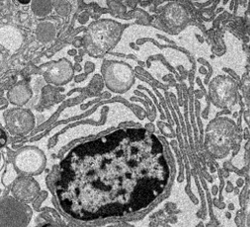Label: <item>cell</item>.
<instances>
[{
	"instance_id": "12",
	"label": "cell",
	"mask_w": 250,
	"mask_h": 227,
	"mask_svg": "<svg viewBox=\"0 0 250 227\" xmlns=\"http://www.w3.org/2000/svg\"><path fill=\"white\" fill-rule=\"evenodd\" d=\"M165 17H166V20H167L169 23L178 26L185 20L186 13L182 6L173 3L166 9Z\"/></svg>"
},
{
	"instance_id": "9",
	"label": "cell",
	"mask_w": 250,
	"mask_h": 227,
	"mask_svg": "<svg viewBox=\"0 0 250 227\" xmlns=\"http://www.w3.org/2000/svg\"><path fill=\"white\" fill-rule=\"evenodd\" d=\"M24 38L22 33L13 26L0 28V44L8 51L15 52L20 49Z\"/></svg>"
},
{
	"instance_id": "6",
	"label": "cell",
	"mask_w": 250,
	"mask_h": 227,
	"mask_svg": "<svg viewBox=\"0 0 250 227\" xmlns=\"http://www.w3.org/2000/svg\"><path fill=\"white\" fill-rule=\"evenodd\" d=\"M6 128L12 135H25L35 125L33 114L25 109H14L5 115Z\"/></svg>"
},
{
	"instance_id": "5",
	"label": "cell",
	"mask_w": 250,
	"mask_h": 227,
	"mask_svg": "<svg viewBox=\"0 0 250 227\" xmlns=\"http://www.w3.org/2000/svg\"><path fill=\"white\" fill-rule=\"evenodd\" d=\"M46 158L44 153L36 147H27L17 153L15 167L22 173L35 175L44 169Z\"/></svg>"
},
{
	"instance_id": "13",
	"label": "cell",
	"mask_w": 250,
	"mask_h": 227,
	"mask_svg": "<svg viewBox=\"0 0 250 227\" xmlns=\"http://www.w3.org/2000/svg\"><path fill=\"white\" fill-rule=\"evenodd\" d=\"M53 8V0H32L31 2V9L38 17L48 16Z\"/></svg>"
},
{
	"instance_id": "1",
	"label": "cell",
	"mask_w": 250,
	"mask_h": 227,
	"mask_svg": "<svg viewBox=\"0 0 250 227\" xmlns=\"http://www.w3.org/2000/svg\"><path fill=\"white\" fill-rule=\"evenodd\" d=\"M164 148L145 128H122L73 147L60 165L56 195L74 219L121 217L147 208L166 190Z\"/></svg>"
},
{
	"instance_id": "16",
	"label": "cell",
	"mask_w": 250,
	"mask_h": 227,
	"mask_svg": "<svg viewBox=\"0 0 250 227\" xmlns=\"http://www.w3.org/2000/svg\"><path fill=\"white\" fill-rule=\"evenodd\" d=\"M85 3H91V2H96L100 4L101 6H105V0H83Z\"/></svg>"
},
{
	"instance_id": "3",
	"label": "cell",
	"mask_w": 250,
	"mask_h": 227,
	"mask_svg": "<svg viewBox=\"0 0 250 227\" xmlns=\"http://www.w3.org/2000/svg\"><path fill=\"white\" fill-rule=\"evenodd\" d=\"M32 217L31 208L16 199L6 198L0 202V226H27Z\"/></svg>"
},
{
	"instance_id": "11",
	"label": "cell",
	"mask_w": 250,
	"mask_h": 227,
	"mask_svg": "<svg viewBox=\"0 0 250 227\" xmlns=\"http://www.w3.org/2000/svg\"><path fill=\"white\" fill-rule=\"evenodd\" d=\"M37 39L42 42H50L57 36L56 25L51 21H42L36 29Z\"/></svg>"
},
{
	"instance_id": "14",
	"label": "cell",
	"mask_w": 250,
	"mask_h": 227,
	"mask_svg": "<svg viewBox=\"0 0 250 227\" xmlns=\"http://www.w3.org/2000/svg\"><path fill=\"white\" fill-rule=\"evenodd\" d=\"M55 10L61 16H68L71 12V4L68 0H53Z\"/></svg>"
},
{
	"instance_id": "17",
	"label": "cell",
	"mask_w": 250,
	"mask_h": 227,
	"mask_svg": "<svg viewBox=\"0 0 250 227\" xmlns=\"http://www.w3.org/2000/svg\"><path fill=\"white\" fill-rule=\"evenodd\" d=\"M18 1H19L21 4H28L29 2H31V0H18Z\"/></svg>"
},
{
	"instance_id": "15",
	"label": "cell",
	"mask_w": 250,
	"mask_h": 227,
	"mask_svg": "<svg viewBox=\"0 0 250 227\" xmlns=\"http://www.w3.org/2000/svg\"><path fill=\"white\" fill-rule=\"evenodd\" d=\"M7 144V134L6 132L0 128V148H2Z\"/></svg>"
},
{
	"instance_id": "4",
	"label": "cell",
	"mask_w": 250,
	"mask_h": 227,
	"mask_svg": "<svg viewBox=\"0 0 250 227\" xmlns=\"http://www.w3.org/2000/svg\"><path fill=\"white\" fill-rule=\"evenodd\" d=\"M104 79L113 91H124L132 84L133 71L125 63L108 62L104 67Z\"/></svg>"
},
{
	"instance_id": "10",
	"label": "cell",
	"mask_w": 250,
	"mask_h": 227,
	"mask_svg": "<svg viewBox=\"0 0 250 227\" xmlns=\"http://www.w3.org/2000/svg\"><path fill=\"white\" fill-rule=\"evenodd\" d=\"M8 100L14 105H24L32 97L31 89L25 84H18L14 86L7 94Z\"/></svg>"
},
{
	"instance_id": "7",
	"label": "cell",
	"mask_w": 250,
	"mask_h": 227,
	"mask_svg": "<svg viewBox=\"0 0 250 227\" xmlns=\"http://www.w3.org/2000/svg\"><path fill=\"white\" fill-rule=\"evenodd\" d=\"M73 76V67L66 60H61L47 66L44 77L47 82L55 85H63L71 80Z\"/></svg>"
},
{
	"instance_id": "8",
	"label": "cell",
	"mask_w": 250,
	"mask_h": 227,
	"mask_svg": "<svg viewBox=\"0 0 250 227\" xmlns=\"http://www.w3.org/2000/svg\"><path fill=\"white\" fill-rule=\"evenodd\" d=\"M11 192L17 201L26 204L37 198L40 193V186L32 177H22L15 181Z\"/></svg>"
},
{
	"instance_id": "2",
	"label": "cell",
	"mask_w": 250,
	"mask_h": 227,
	"mask_svg": "<svg viewBox=\"0 0 250 227\" xmlns=\"http://www.w3.org/2000/svg\"><path fill=\"white\" fill-rule=\"evenodd\" d=\"M121 32V26L114 21H97L92 23L87 29L83 39V44L91 57H102L116 44Z\"/></svg>"
}]
</instances>
